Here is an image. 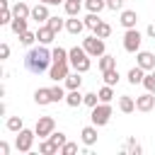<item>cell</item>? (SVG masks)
Masks as SVG:
<instances>
[{"instance_id": "1", "label": "cell", "mask_w": 155, "mask_h": 155, "mask_svg": "<svg viewBox=\"0 0 155 155\" xmlns=\"http://www.w3.org/2000/svg\"><path fill=\"white\" fill-rule=\"evenodd\" d=\"M51 61H53L51 51H46L44 46H36V48H31V51L27 53V58H24V65H27V70H29V73L39 75V73L48 70V63H51Z\"/></svg>"}, {"instance_id": "2", "label": "cell", "mask_w": 155, "mask_h": 155, "mask_svg": "<svg viewBox=\"0 0 155 155\" xmlns=\"http://www.w3.org/2000/svg\"><path fill=\"white\" fill-rule=\"evenodd\" d=\"M68 58H70V65L78 70V73H87L90 70V53L85 51V46H75L68 51Z\"/></svg>"}, {"instance_id": "3", "label": "cell", "mask_w": 155, "mask_h": 155, "mask_svg": "<svg viewBox=\"0 0 155 155\" xmlns=\"http://www.w3.org/2000/svg\"><path fill=\"white\" fill-rule=\"evenodd\" d=\"M109 116H111V107H109V102H102V104L92 107L90 119H92L94 126H104V124H109Z\"/></svg>"}, {"instance_id": "4", "label": "cell", "mask_w": 155, "mask_h": 155, "mask_svg": "<svg viewBox=\"0 0 155 155\" xmlns=\"http://www.w3.org/2000/svg\"><path fill=\"white\" fill-rule=\"evenodd\" d=\"M34 136H36V131H27V128H22V131H17V150L19 153H29L31 150V143H34Z\"/></svg>"}, {"instance_id": "5", "label": "cell", "mask_w": 155, "mask_h": 155, "mask_svg": "<svg viewBox=\"0 0 155 155\" xmlns=\"http://www.w3.org/2000/svg\"><path fill=\"white\" fill-rule=\"evenodd\" d=\"M82 46H85V51L90 53V56H104V41H102V36H87L85 41H82Z\"/></svg>"}, {"instance_id": "6", "label": "cell", "mask_w": 155, "mask_h": 155, "mask_svg": "<svg viewBox=\"0 0 155 155\" xmlns=\"http://www.w3.org/2000/svg\"><path fill=\"white\" fill-rule=\"evenodd\" d=\"M124 48L128 53H136L140 48V34L136 29H126V34H124Z\"/></svg>"}, {"instance_id": "7", "label": "cell", "mask_w": 155, "mask_h": 155, "mask_svg": "<svg viewBox=\"0 0 155 155\" xmlns=\"http://www.w3.org/2000/svg\"><path fill=\"white\" fill-rule=\"evenodd\" d=\"M48 75H51V80H65L68 78V61H53V65L48 68Z\"/></svg>"}, {"instance_id": "8", "label": "cell", "mask_w": 155, "mask_h": 155, "mask_svg": "<svg viewBox=\"0 0 155 155\" xmlns=\"http://www.w3.org/2000/svg\"><path fill=\"white\" fill-rule=\"evenodd\" d=\"M53 128H56L53 116H41V119L36 121V126H34L36 136H51V133H53Z\"/></svg>"}, {"instance_id": "9", "label": "cell", "mask_w": 155, "mask_h": 155, "mask_svg": "<svg viewBox=\"0 0 155 155\" xmlns=\"http://www.w3.org/2000/svg\"><path fill=\"white\" fill-rule=\"evenodd\" d=\"M155 107V92H148V94H140L136 99V109L138 111H150Z\"/></svg>"}, {"instance_id": "10", "label": "cell", "mask_w": 155, "mask_h": 155, "mask_svg": "<svg viewBox=\"0 0 155 155\" xmlns=\"http://www.w3.org/2000/svg\"><path fill=\"white\" fill-rule=\"evenodd\" d=\"M34 102H36L39 107L51 104V102H53V97H51V87H39V90L34 92Z\"/></svg>"}, {"instance_id": "11", "label": "cell", "mask_w": 155, "mask_h": 155, "mask_svg": "<svg viewBox=\"0 0 155 155\" xmlns=\"http://www.w3.org/2000/svg\"><path fill=\"white\" fill-rule=\"evenodd\" d=\"M51 15H48V7H46V2H39L36 7H31V19H36V22H46Z\"/></svg>"}, {"instance_id": "12", "label": "cell", "mask_w": 155, "mask_h": 155, "mask_svg": "<svg viewBox=\"0 0 155 155\" xmlns=\"http://www.w3.org/2000/svg\"><path fill=\"white\" fill-rule=\"evenodd\" d=\"M138 65H140L143 70H153V68H155V56L148 53V51H140V53H138Z\"/></svg>"}, {"instance_id": "13", "label": "cell", "mask_w": 155, "mask_h": 155, "mask_svg": "<svg viewBox=\"0 0 155 155\" xmlns=\"http://www.w3.org/2000/svg\"><path fill=\"white\" fill-rule=\"evenodd\" d=\"M36 39L41 41V44H51L53 39H56V31L46 24V27H39V31H36Z\"/></svg>"}, {"instance_id": "14", "label": "cell", "mask_w": 155, "mask_h": 155, "mask_svg": "<svg viewBox=\"0 0 155 155\" xmlns=\"http://www.w3.org/2000/svg\"><path fill=\"white\" fill-rule=\"evenodd\" d=\"M65 104L68 107H80V104H85V94H80V90H70L65 94Z\"/></svg>"}, {"instance_id": "15", "label": "cell", "mask_w": 155, "mask_h": 155, "mask_svg": "<svg viewBox=\"0 0 155 155\" xmlns=\"http://www.w3.org/2000/svg\"><path fill=\"white\" fill-rule=\"evenodd\" d=\"M136 22H138V15H136L133 10H124V12H121V24H124L126 29H133Z\"/></svg>"}, {"instance_id": "16", "label": "cell", "mask_w": 155, "mask_h": 155, "mask_svg": "<svg viewBox=\"0 0 155 155\" xmlns=\"http://www.w3.org/2000/svg\"><path fill=\"white\" fill-rule=\"evenodd\" d=\"M80 136H82V143H85V145H92V143H97V128H94V126H85Z\"/></svg>"}, {"instance_id": "17", "label": "cell", "mask_w": 155, "mask_h": 155, "mask_svg": "<svg viewBox=\"0 0 155 155\" xmlns=\"http://www.w3.org/2000/svg\"><path fill=\"white\" fill-rule=\"evenodd\" d=\"M119 109H121L124 114H131V111L136 109V102H133L128 94H121V97H119Z\"/></svg>"}, {"instance_id": "18", "label": "cell", "mask_w": 155, "mask_h": 155, "mask_svg": "<svg viewBox=\"0 0 155 155\" xmlns=\"http://www.w3.org/2000/svg\"><path fill=\"white\" fill-rule=\"evenodd\" d=\"M29 15H31V7H29L27 2H17V5L12 7V17H24V19H27Z\"/></svg>"}, {"instance_id": "19", "label": "cell", "mask_w": 155, "mask_h": 155, "mask_svg": "<svg viewBox=\"0 0 155 155\" xmlns=\"http://www.w3.org/2000/svg\"><path fill=\"white\" fill-rule=\"evenodd\" d=\"M111 68H116V58H114V56H109V53L99 56V70L104 73V70H111Z\"/></svg>"}, {"instance_id": "20", "label": "cell", "mask_w": 155, "mask_h": 155, "mask_svg": "<svg viewBox=\"0 0 155 155\" xmlns=\"http://www.w3.org/2000/svg\"><path fill=\"white\" fill-rule=\"evenodd\" d=\"M80 82H82V78H80L78 70L75 73H68V78H65V87L68 90H80Z\"/></svg>"}, {"instance_id": "21", "label": "cell", "mask_w": 155, "mask_h": 155, "mask_svg": "<svg viewBox=\"0 0 155 155\" xmlns=\"http://www.w3.org/2000/svg\"><path fill=\"white\" fill-rule=\"evenodd\" d=\"M7 22H12V10L7 0H0V24H7Z\"/></svg>"}, {"instance_id": "22", "label": "cell", "mask_w": 155, "mask_h": 155, "mask_svg": "<svg viewBox=\"0 0 155 155\" xmlns=\"http://www.w3.org/2000/svg\"><path fill=\"white\" fill-rule=\"evenodd\" d=\"M82 27H85V22H80V19H78V15H75L73 19H68V22H65V29H68L70 34H80V31H82Z\"/></svg>"}, {"instance_id": "23", "label": "cell", "mask_w": 155, "mask_h": 155, "mask_svg": "<svg viewBox=\"0 0 155 155\" xmlns=\"http://www.w3.org/2000/svg\"><path fill=\"white\" fill-rule=\"evenodd\" d=\"M143 78H145V75H143V68H140V65H136V68H131V70H128V82H131V85L143 82Z\"/></svg>"}, {"instance_id": "24", "label": "cell", "mask_w": 155, "mask_h": 155, "mask_svg": "<svg viewBox=\"0 0 155 155\" xmlns=\"http://www.w3.org/2000/svg\"><path fill=\"white\" fill-rule=\"evenodd\" d=\"M58 150H61V148H58L51 138H48V140H44V143L39 145V153H41V155H53V153H58Z\"/></svg>"}, {"instance_id": "25", "label": "cell", "mask_w": 155, "mask_h": 155, "mask_svg": "<svg viewBox=\"0 0 155 155\" xmlns=\"http://www.w3.org/2000/svg\"><path fill=\"white\" fill-rule=\"evenodd\" d=\"M10 24H12V31H15V34H24V31H27V19H24V17H12Z\"/></svg>"}, {"instance_id": "26", "label": "cell", "mask_w": 155, "mask_h": 155, "mask_svg": "<svg viewBox=\"0 0 155 155\" xmlns=\"http://www.w3.org/2000/svg\"><path fill=\"white\" fill-rule=\"evenodd\" d=\"M63 7H65V12H68L70 17H75V15L80 12L82 2H80V0H65V2H63Z\"/></svg>"}, {"instance_id": "27", "label": "cell", "mask_w": 155, "mask_h": 155, "mask_svg": "<svg viewBox=\"0 0 155 155\" xmlns=\"http://www.w3.org/2000/svg\"><path fill=\"white\" fill-rule=\"evenodd\" d=\"M85 7H87L90 12H97V15H99V12L107 7V2H104V0H85Z\"/></svg>"}, {"instance_id": "28", "label": "cell", "mask_w": 155, "mask_h": 155, "mask_svg": "<svg viewBox=\"0 0 155 155\" xmlns=\"http://www.w3.org/2000/svg\"><path fill=\"white\" fill-rule=\"evenodd\" d=\"M99 22H102V19H99V17H97V12H90V15H87V17H85V27H90V29H92V31H94V29H97V27H99Z\"/></svg>"}, {"instance_id": "29", "label": "cell", "mask_w": 155, "mask_h": 155, "mask_svg": "<svg viewBox=\"0 0 155 155\" xmlns=\"http://www.w3.org/2000/svg\"><path fill=\"white\" fill-rule=\"evenodd\" d=\"M97 94H99V99H102V102H111V99H114V90H111V85H104Z\"/></svg>"}, {"instance_id": "30", "label": "cell", "mask_w": 155, "mask_h": 155, "mask_svg": "<svg viewBox=\"0 0 155 155\" xmlns=\"http://www.w3.org/2000/svg\"><path fill=\"white\" fill-rule=\"evenodd\" d=\"M104 82H107V85H116V82H119V73H116V68L104 70Z\"/></svg>"}, {"instance_id": "31", "label": "cell", "mask_w": 155, "mask_h": 155, "mask_svg": "<svg viewBox=\"0 0 155 155\" xmlns=\"http://www.w3.org/2000/svg\"><path fill=\"white\" fill-rule=\"evenodd\" d=\"M7 128L15 131V133L22 131V128H24V126H22V119H19V116H10V119H7Z\"/></svg>"}, {"instance_id": "32", "label": "cell", "mask_w": 155, "mask_h": 155, "mask_svg": "<svg viewBox=\"0 0 155 155\" xmlns=\"http://www.w3.org/2000/svg\"><path fill=\"white\" fill-rule=\"evenodd\" d=\"M46 24H48V27H51L56 34L63 29V19H61V17H48V19H46Z\"/></svg>"}, {"instance_id": "33", "label": "cell", "mask_w": 155, "mask_h": 155, "mask_svg": "<svg viewBox=\"0 0 155 155\" xmlns=\"http://www.w3.org/2000/svg\"><path fill=\"white\" fill-rule=\"evenodd\" d=\"M94 34H97V36H102V39H107V36L111 34V27H109L107 22H99V27L94 29Z\"/></svg>"}, {"instance_id": "34", "label": "cell", "mask_w": 155, "mask_h": 155, "mask_svg": "<svg viewBox=\"0 0 155 155\" xmlns=\"http://www.w3.org/2000/svg\"><path fill=\"white\" fill-rule=\"evenodd\" d=\"M51 56H53V61H70V58H68V51L61 48V46H56V48L51 51Z\"/></svg>"}, {"instance_id": "35", "label": "cell", "mask_w": 155, "mask_h": 155, "mask_svg": "<svg viewBox=\"0 0 155 155\" xmlns=\"http://www.w3.org/2000/svg\"><path fill=\"white\" fill-rule=\"evenodd\" d=\"M143 85H145V90H148V92H155V68H153V73H150V75H145V78H143Z\"/></svg>"}, {"instance_id": "36", "label": "cell", "mask_w": 155, "mask_h": 155, "mask_svg": "<svg viewBox=\"0 0 155 155\" xmlns=\"http://www.w3.org/2000/svg\"><path fill=\"white\" fill-rule=\"evenodd\" d=\"M34 39H36V34H34V31H24V34H19V41H22L24 46H31V44H34Z\"/></svg>"}, {"instance_id": "37", "label": "cell", "mask_w": 155, "mask_h": 155, "mask_svg": "<svg viewBox=\"0 0 155 155\" xmlns=\"http://www.w3.org/2000/svg\"><path fill=\"white\" fill-rule=\"evenodd\" d=\"M51 97H53V102H61V99H65V92H63V87H61V85L51 87Z\"/></svg>"}, {"instance_id": "38", "label": "cell", "mask_w": 155, "mask_h": 155, "mask_svg": "<svg viewBox=\"0 0 155 155\" xmlns=\"http://www.w3.org/2000/svg\"><path fill=\"white\" fill-rule=\"evenodd\" d=\"M48 138H51V140H53V143H56L58 148H63V145L68 143V140H65V133H61V131H58V133H51Z\"/></svg>"}, {"instance_id": "39", "label": "cell", "mask_w": 155, "mask_h": 155, "mask_svg": "<svg viewBox=\"0 0 155 155\" xmlns=\"http://www.w3.org/2000/svg\"><path fill=\"white\" fill-rule=\"evenodd\" d=\"M61 153H63V155H75V153H78V143H65V145L61 148Z\"/></svg>"}, {"instance_id": "40", "label": "cell", "mask_w": 155, "mask_h": 155, "mask_svg": "<svg viewBox=\"0 0 155 155\" xmlns=\"http://www.w3.org/2000/svg\"><path fill=\"white\" fill-rule=\"evenodd\" d=\"M97 99H99V94H94V92H87L85 94V104L87 107H97Z\"/></svg>"}, {"instance_id": "41", "label": "cell", "mask_w": 155, "mask_h": 155, "mask_svg": "<svg viewBox=\"0 0 155 155\" xmlns=\"http://www.w3.org/2000/svg\"><path fill=\"white\" fill-rule=\"evenodd\" d=\"M107 7L109 10H121L124 7V0H107Z\"/></svg>"}, {"instance_id": "42", "label": "cell", "mask_w": 155, "mask_h": 155, "mask_svg": "<svg viewBox=\"0 0 155 155\" xmlns=\"http://www.w3.org/2000/svg\"><path fill=\"white\" fill-rule=\"evenodd\" d=\"M7 56H10V46L7 44H0V61H5Z\"/></svg>"}, {"instance_id": "43", "label": "cell", "mask_w": 155, "mask_h": 155, "mask_svg": "<svg viewBox=\"0 0 155 155\" xmlns=\"http://www.w3.org/2000/svg\"><path fill=\"white\" fill-rule=\"evenodd\" d=\"M0 155H10V145H7L5 140L0 143Z\"/></svg>"}, {"instance_id": "44", "label": "cell", "mask_w": 155, "mask_h": 155, "mask_svg": "<svg viewBox=\"0 0 155 155\" xmlns=\"http://www.w3.org/2000/svg\"><path fill=\"white\" fill-rule=\"evenodd\" d=\"M41 2H46V5H58V2H63V0H41Z\"/></svg>"}]
</instances>
